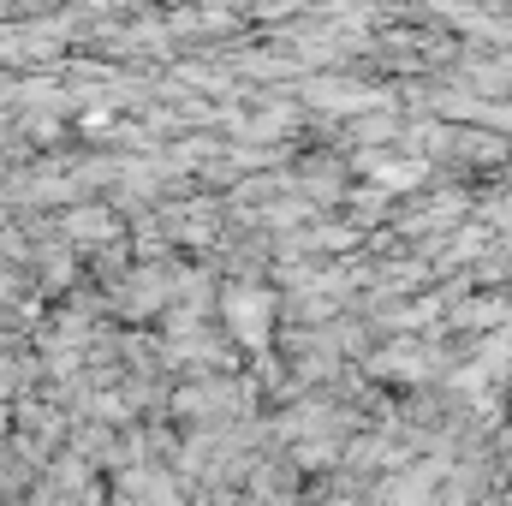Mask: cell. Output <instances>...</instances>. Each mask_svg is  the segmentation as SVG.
I'll use <instances>...</instances> for the list:
<instances>
[{
	"mask_svg": "<svg viewBox=\"0 0 512 506\" xmlns=\"http://www.w3.org/2000/svg\"><path fill=\"white\" fill-rule=\"evenodd\" d=\"M227 322L245 346H262L268 328H274V292L268 286H233L227 292Z\"/></svg>",
	"mask_w": 512,
	"mask_h": 506,
	"instance_id": "cell-1",
	"label": "cell"
},
{
	"mask_svg": "<svg viewBox=\"0 0 512 506\" xmlns=\"http://www.w3.org/2000/svg\"><path fill=\"white\" fill-rule=\"evenodd\" d=\"M316 108H328V114H364V108H376L382 96L376 90H364V84H310L304 90Z\"/></svg>",
	"mask_w": 512,
	"mask_h": 506,
	"instance_id": "cell-2",
	"label": "cell"
},
{
	"mask_svg": "<svg viewBox=\"0 0 512 506\" xmlns=\"http://www.w3.org/2000/svg\"><path fill=\"white\" fill-rule=\"evenodd\" d=\"M429 495H435V471H429V465H423V471H399V477L382 489L387 506H423Z\"/></svg>",
	"mask_w": 512,
	"mask_h": 506,
	"instance_id": "cell-3",
	"label": "cell"
},
{
	"mask_svg": "<svg viewBox=\"0 0 512 506\" xmlns=\"http://www.w3.org/2000/svg\"><path fill=\"white\" fill-rule=\"evenodd\" d=\"M423 173H429V161H387V167H376V185L382 191H411V185H423Z\"/></svg>",
	"mask_w": 512,
	"mask_h": 506,
	"instance_id": "cell-4",
	"label": "cell"
}]
</instances>
